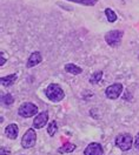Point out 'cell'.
Wrapping results in <instances>:
<instances>
[{"label": "cell", "instance_id": "e0dca14e", "mask_svg": "<svg viewBox=\"0 0 139 155\" xmlns=\"http://www.w3.org/2000/svg\"><path fill=\"white\" fill-rule=\"evenodd\" d=\"M105 15H106V19H107L109 22H114L117 20V14L114 13V11L111 10V8L105 10Z\"/></svg>", "mask_w": 139, "mask_h": 155}, {"label": "cell", "instance_id": "2e32d148", "mask_svg": "<svg viewBox=\"0 0 139 155\" xmlns=\"http://www.w3.org/2000/svg\"><path fill=\"white\" fill-rule=\"evenodd\" d=\"M57 132H58V125H57V121H51L50 124L47 125V133H49L51 136H53Z\"/></svg>", "mask_w": 139, "mask_h": 155}, {"label": "cell", "instance_id": "603a6c76", "mask_svg": "<svg viewBox=\"0 0 139 155\" xmlns=\"http://www.w3.org/2000/svg\"><path fill=\"white\" fill-rule=\"evenodd\" d=\"M138 60H139V55H138Z\"/></svg>", "mask_w": 139, "mask_h": 155}, {"label": "cell", "instance_id": "9a60e30c", "mask_svg": "<svg viewBox=\"0 0 139 155\" xmlns=\"http://www.w3.org/2000/svg\"><path fill=\"white\" fill-rule=\"evenodd\" d=\"M66 1H71V2H76L79 5H84V6H94L98 0H66Z\"/></svg>", "mask_w": 139, "mask_h": 155}, {"label": "cell", "instance_id": "8fae6325", "mask_svg": "<svg viewBox=\"0 0 139 155\" xmlns=\"http://www.w3.org/2000/svg\"><path fill=\"white\" fill-rule=\"evenodd\" d=\"M18 79L17 74H10V75H6V77H2L0 79V82H1V86L2 87H11Z\"/></svg>", "mask_w": 139, "mask_h": 155}, {"label": "cell", "instance_id": "3957f363", "mask_svg": "<svg viewBox=\"0 0 139 155\" xmlns=\"http://www.w3.org/2000/svg\"><path fill=\"white\" fill-rule=\"evenodd\" d=\"M116 146L123 152H127L133 146V139L127 133H123L116 137Z\"/></svg>", "mask_w": 139, "mask_h": 155}, {"label": "cell", "instance_id": "277c9868", "mask_svg": "<svg viewBox=\"0 0 139 155\" xmlns=\"http://www.w3.org/2000/svg\"><path fill=\"white\" fill-rule=\"evenodd\" d=\"M18 114L21 117H32L34 115H38V106L34 105L33 102H24L20 105Z\"/></svg>", "mask_w": 139, "mask_h": 155}, {"label": "cell", "instance_id": "5bb4252c", "mask_svg": "<svg viewBox=\"0 0 139 155\" xmlns=\"http://www.w3.org/2000/svg\"><path fill=\"white\" fill-rule=\"evenodd\" d=\"M103 72L101 71H97V72H94L92 75H91V78H90V84L91 85H97V84H99L100 81H101V79H103Z\"/></svg>", "mask_w": 139, "mask_h": 155}, {"label": "cell", "instance_id": "7a4b0ae2", "mask_svg": "<svg viewBox=\"0 0 139 155\" xmlns=\"http://www.w3.org/2000/svg\"><path fill=\"white\" fill-rule=\"evenodd\" d=\"M123 35H124L123 31H120V29H112V31H110V32H107L105 34V41H106V44L109 45L110 47L116 48V47H118L120 45Z\"/></svg>", "mask_w": 139, "mask_h": 155}, {"label": "cell", "instance_id": "7402d4cb", "mask_svg": "<svg viewBox=\"0 0 139 155\" xmlns=\"http://www.w3.org/2000/svg\"><path fill=\"white\" fill-rule=\"evenodd\" d=\"M124 99H125V100L131 99V93H129V92H127V93H125V97H124Z\"/></svg>", "mask_w": 139, "mask_h": 155}, {"label": "cell", "instance_id": "4fadbf2b", "mask_svg": "<svg viewBox=\"0 0 139 155\" xmlns=\"http://www.w3.org/2000/svg\"><path fill=\"white\" fill-rule=\"evenodd\" d=\"M76 148H77V146L74 145V143H64V145L59 147L58 148V153L60 154H66V153H72L73 150H76Z\"/></svg>", "mask_w": 139, "mask_h": 155}, {"label": "cell", "instance_id": "44dd1931", "mask_svg": "<svg viewBox=\"0 0 139 155\" xmlns=\"http://www.w3.org/2000/svg\"><path fill=\"white\" fill-rule=\"evenodd\" d=\"M0 54H1V61H0V66H4V65H5V61H6L7 59H5V54H4V52H1Z\"/></svg>", "mask_w": 139, "mask_h": 155}, {"label": "cell", "instance_id": "52a82bcc", "mask_svg": "<svg viewBox=\"0 0 139 155\" xmlns=\"http://www.w3.org/2000/svg\"><path fill=\"white\" fill-rule=\"evenodd\" d=\"M47 121H49V112L47 110H42V112H40L39 114L34 117V120H33V128H36V129L44 128V126L47 125Z\"/></svg>", "mask_w": 139, "mask_h": 155}, {"label": "cell", "instance_id": "7c38bea8", "mask_svg": "<svg viewBox=\"0 0 139 155\" xmlns=\"http://www.w3.org/2000/svg\"><path fill=\"white\" fill-rule=\"evenodd\" d=\"M64 69L70 73V74H72V75H78L80 74L81 72H83V68H80L79 66H77V65H74V64H66L65 66H64Z\"/></svg>", "mask_w": 139, "mask_h": 155}, {"label": "cell", "instance_id": "5b68a950", "mask_svg": "<svg viewBox=\"0 0 139 155\" xmlns=\"http://www.w3.org/2000/svg\"><path fill=\"white\" fill-rule=\"evenodd\" d=\"M37 141V133H36V128H30L25 132V134L21 137V146L22 148H32L36 145Z\"/></svg>", "mask_w": 139, "mask_h": 155}, {"label": "cell", "instance_id": "ffe728a7", "mask_svg": "<svg viewBox=\"0 0 139 155\" xmlns=\"http://www.w3.org/2000/svg\"><path fill=\"white\" fill-rule=\"evenodd\" d=\"M133 146L136 147V149L139 150V133L136 135V139H134V142H133Z\"/></svg>", "mask_w": 139, "mask_h": 155}, {"label": "cell", "instance_id": "d6986e66", "mask_svg": "<svg viewBox=\"0 0 139 155\" xmlns=\"http://www.w3.org/2000/svg\"><path fill=\"white\" fill-rule=\"evenodd\" d=\"M0 155H11V150L10 149H7V148H4V147H1V149H0Z\"/></svg>", "mask_w": 139, "mask_h": 155}, {"label": "cell", "instance_id": "8992f818", "mask_svg": "<svg viewBox=\"0 0 139 155\" xmlns=\"http://www.w3.org/2000/svg\"><path fill=\"white\" fill-rule=\"evenodd\" d=\"M123 93V85L121 84H112L110 85L109 87L105 89V95L107 99H111V100H116Z\"/></svg>", "mask_w": 139, "mask_h": 155}, {"label": "cell", "instance_id": "ac0fdd59", "mask_svg": "<svg viewBox=\"0 0 139 155\" xmlns=\"http://www.w3.org/2000/svg\"><path fill=\"white\" fill-rule=\"evenodd\" d=\"M2 102L5 106H12L13 102H14V97H12L11 93H7V94H2Z\"/></svg>", "mask_w": 139, "mask_h": 155}, {"label": "cell", "instance_id": "ba28073f", "mask_svg": "<svg viewBox=\"0 0 139 155\" xmlns=\"http://www.w3.org/2000/svg\"><path fill=\"white\" fill-rule=\"evenodd\" d=\"M103 147L98 142H92L84 149V155H103Z\"/></svg>", "mask_w": 139, "mask_h": 155}, {"label": "cell", "instance_id": "9c48e42d", "mask_svg": "<svg viewBox=\"0 0 139 155\" xmlns=\"http://www.w3.org/2000/svg\"><path fill=\"white\" fill-rule=\"evenodd\" d=\"M41 61H42L41 53L38 52V51H36V52H33V53L30 55V58H29V60H27V64H26V67L27 68L34 67V66L39 65Z\"/></svg>", "mask_w": 139, "mask_h": 155}, {"label": "cell", "instance_id": "30bf717a", "mask_svg": "<svg viewBox=\"0 0 139 155\" xmlns=\"http://www.w3.org/2000/svg\"><path fill=\"white\" fill-rule=\"evenodd\" d=\"M19 133V128L17 124H10L8 126L5 128V135L11 140H15Z\"/></svg>", "mask_w": 139, "mask_h": 155}, {"label": "cell", "instance_id": "6da1fadb", "mask_svg": "<svg viewBox=\"0 0 139 155\" xmlns=\"http://www.w3.org/2000/svg\"><path fill=\"white\" fill-rule=\"evenodd\" d=\"M45 95L52 102H60L65 97V93L58 84H50L45 91Z\"/></svg>", "mask_w": 139, "mask_h": 155}]
</instances>
